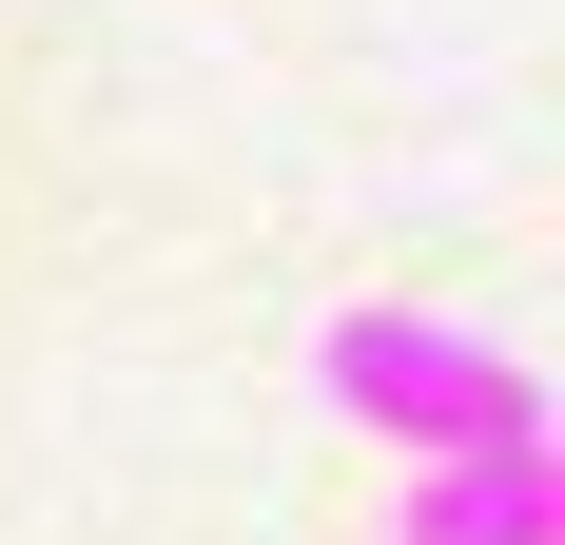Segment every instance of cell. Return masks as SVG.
<instances>
[{
    "mask_svg": "<svg viewBox=\"0 0 565 545\" xmlns=\"http://www.w3.org/2000/svg\"><path fill=\"white\" fill-rule=\"evenodd\" d=\"M312 389H332L351 429H391L409 468H488V448H546V371H526V351H488V331H429V312H332Z\"/></svg>",
    "mask_w": 565,
    "mask_h": 545,
    "instance_id": "cell-1",
    "label": "cell"
},
{
    "mask_svg": "<svg viewBox=\"0 0 565 545\" xmlns=\"http://www.w3.org/2000/svg\"><path fill=\"white\" fill-rule=\"evenodd\" d=\"M409 545H546V448H488V468H429Z\"/></svg>",
    "mask_w": 565,
    "mask_h": 545,
    "instance_id": "cell-2",
    "label": "cell"
}]
</instances>
